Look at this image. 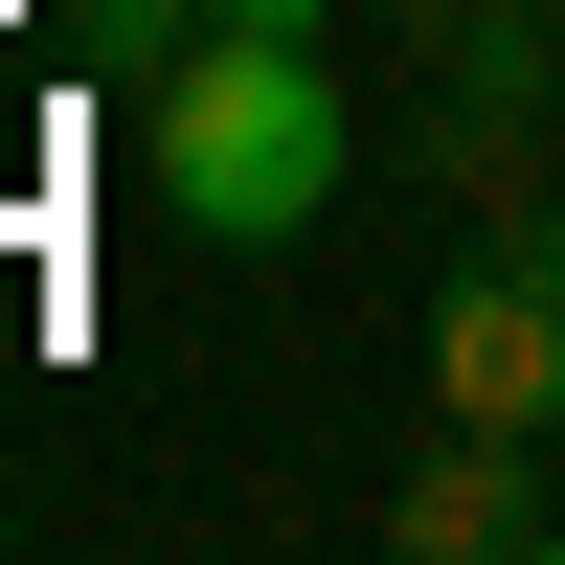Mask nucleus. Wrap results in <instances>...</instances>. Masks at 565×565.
I'll use <instances>...</instances> for the list:
<instances>
[{"mask_svg": "<svg viewBox=\"0 0 565 565\" xmlns=\"http://www.w3.org/2000/svg\"><path fill=\"white\" fill-rule=\"evenodd\" d=\"M543 136H565V23L543 0H452L430 23V159L452 181H521Z\"/></svg>", "mask_w": 565, "mask_h": 565, "instance_id": "nucleus-3", "label": "nucleus"}, {"mask_svg": "<svg viewBox=\"0 0 565 565\" xmlns=\"http://www.w3.org/2000/svg\"><path fill=\"white\" fill-rule=\"evenodd\" d=\"M430 407L452 430H565V226H476V271L430 295Z\"/></svg>", "mask_w": 565, "mask_h": 565, "instance_id": "nucleus-2", "label": "nucleus"}, {"mask_svg": "<svg viewBox=\"0 0 565 565\" xmlns=\"http://www.w3.org/2000/svg\"><path fill=\"white\" fill-rule=\"evenodd\" d=\"M340 45H317V0H226L204 45L159 68V204L204 226V249H295V226H340Z\"/></svg>", "mask_w": 565, "mask_h": 565, "instance_id": "nucleus-1", "label": "nucleus"}, {"mask_svg": "<svg viewBox=\"0 0 565 565\" xmlns=\"http://www.w3.org/2000/svg\"><path fill=\"white\" fill-rule=\"evenodd\" d=\"M407 543H430V565H452V543H543V498L498 476V430H452L430 476H407Z\"/></svg>", "mask_w": 565, "mask_h": 565, "instance_id": "nucleus-4", "label": "nucleus"}]
</instances>
